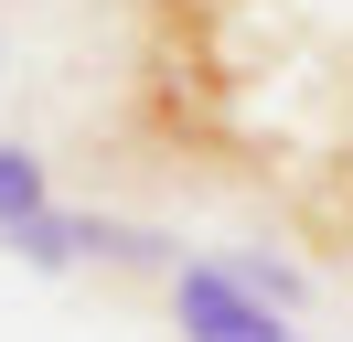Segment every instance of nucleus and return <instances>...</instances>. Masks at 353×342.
Masks as SVG:
<instances>
[{
    "mask_svg": "<svg viewBox=\"0 0 353 342\" xmlns=\"http://www.w3.org/2000/svg\"><path fill=\"white\" fill-rule=\"evenodd\" d=\"M86 256H108V268H139V278H172V246H161L150 225H118V214H86Z\"/></svg>",
    "mask_w": 353,
    "mask_h": 342,
    "instance_id": "3",
    "label": "nucleus"
},
{
    "mask_svg": "<svg viewBox=\"0 0 353 342\" xmlns=\"http://www.w3.org/2000/svg\"><path fill=\"white\" fill-rule=\"evenodd\" d=\"M225 268H236L246 289L268 299V310H300V268H289V256H268V246H246V256H225Z\"/></svg>",
    "mask_w": 353,
    "mask_h": 342,
    "instance_id": "5",
    "label": "nucleus"
},
{
    "mask_svg": "<svg viewBox=\"0 0 353 342\" xmlns=\"http://www.w3.org/2000/svg\"><path fill=\"white\" fill-rule=\"evenodd\" d=\"M32 203H54V192H43V161H32V150H11V139H0V225H22Z\"/></svg>",
    "mask_w": 353,
    "mask_h": 342,
    "instance_id": "4",
    "label": "nucleus"
},
{
    "mask_svg": "<svg viewBox=\"0 0 353 342\" xmlns=\"http://www.w3.org/2000/svg\"><path fill=\"white\" fill-rule=\"evenodd\" d=\"M172 321H182V342H289V310H268L225 256L172 268Z\"/></svg>",
    "mask_w": 353,
    "mask_h": 342,
    "instance_id": "1",
    "label": "nucleus"
},
{
    "mask_svg": "<svg viewBox=\"0 0 353 342\" xmlns=\"http://www.w3.org/2000/svg\"><path fill=\"white\" fill-rule=\"evenodd\" d=\"M0 246L22 256V268H86V214H65V203H32L22 225H0Z\"/></svg>",
    "mask_w": 353,
    "mask_h": 342,
    "instance_id": "2",
    "label": "nucleus"
}]
</instances>
